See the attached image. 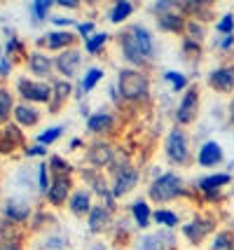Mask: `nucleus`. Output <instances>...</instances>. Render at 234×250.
<instances>
[{"label":"nucleus","instance_id":"nucleus-1","mask_svg":"<svg viewBox=\"0 0 234 250\" xmlns=\"http://www.w3.org/2000/svg\"><path fill=\"white\" fill-rule=\"evenodd\" d=\"M120 96L127 101H145L150 94V80L138 68H122L117 75Z\"/></svg>","mask_w":234,"mask_h":250},{"label":"nucleus","instance_id":"nucleus-2","mask_svg":"<svg viewBox=\"0 0 234 250\" xmlns=\"http://www.w3.org/2000/svg\"><path fill=\"white\" fill-rule=\"evenodd\" d=\"M180 194H183V178L178 173H173V171L155 178L150 189H148V196L152 201H157V204H169V201H173Z\"/></svg>","mask_w":234,"mask_h":250},{"label":"nucleus","instance_id":"nucleus-3","mask_svg":"<svg viewBox=\"0 0 234 250\" xmlns=\"http://www.w3.org/2000/svg\"><path fill=\"white\" fill-rule=\"evenodd\" d=\"M152 10L157 12V26L164 33H183L188 21L183 19V14H178V5L176 2H155Z\"/></svg>","mask_w":234,"mask_h":250},{"label":"nucleus","instance_id":"nucleus-4","mask_svg":"<svg viewBox=\"0 0 234 250\" xmlns=\"http://www.w3.org/2000/svg\"><path fill=\"white\" fill-rule=\"evenodd\" d=\"M164 152H167L171 164L183 166V164L190 162V143H188L185 131L180 129V126H173V129L169 131L167 143H164Z\"/></svg>","mask_w":234,"mask_h":250},{"label":"nucleus","instance_id":"nucleus-5","mask_svg":"<svg viewBox=\"0 0 234 250\" xmlns=\"http://www.w3.org/2000/svg\"><path fill=\"white\" fill-rule=\"evenodd\" d=\"M138 180H141V171H138L136 166H131V164L122 166V168L115 173V180H112V187H110L112 196H115V199L127 196L136 185H138Z\"/></svg>","mask_w":234,"mask_h":250},{"label":"nucleus","instance_id":"nucleus-6","mask_svg":"<svg viewBox=\"0 0 234 250\" xmlns=\"http://www.w3.org/2000/svg\"><path fill=\"white\" fill-rule=\"evenodd\" d=\"M17 87H19V94H21L26 101H31V103H49V101H52V94H54V87H49L45 82L26 80V77L19 80Z\"/></svg>","mask_w":234,"mask_h":250},{"label":"nucleus","instance_id":"nucleus-7","mask_svg":"<svg viewBox=\"0 0 234 250\" xmlns=\"http://www.w3.org/2000/svg\"><path fill=\"white\" fill-rule=\"evenodd\" d=\"M197 112H199V91L197 89H188L183 98H180L178 108H176V122L180 126L190 124V122L197 120Z\"/></svg>","mask_w":234,"mask_h":250},{"label":"nucleus","instance_id":"nucleus-8","mask_svg":"<svg viewBox=\"0 0 234 250\" xmlns=\"http://www.w3.org/2000/svg\"><path fill=\"white\" fill-rule=\"evenodd\" d=\"M120 49H122V56L129 61L131 65H145L148 63V59L141 54V49H138V44H136V38H134V31L131 28H127V31L120 35Z\"/></svg>","mask_w":234,"mask_h":250},{"label":"nucleus","instance_id":"nucleus-9","mask_svg":"<svg viewBox=\"0 0 234 250\" xmlns=\"http://www.w3.org/2000/svg\"><path fill=\"white\" fill-rule=\"evenodd\" d=\"M215 229V220L213 218H194L190 225L183 227V234L190 243H201Z\"/></svg>","mask_w":234,"mask_h":250},{"label":"nucleus","instance_id":"nucleus-10","mask_svg":"<svg viewBox=\"0 0 234 250\" xmlns=\"http://www.w3.org/2000/svg\"><path fill=\"white\" fill-rule=\"evenodd\" d=\"M112 157H115V152H112V147L106 141L91 143L89 150H87V162L91 164L94 171H99V168H103V166L112 164Z\"/></svg>","mask_w":234,"mask_h":250},{"label":"nucleus","instance_id":"nucleus-11","mask_svg":"<svg viewBox=\"0 0 234 250\" xmlns=\"http://www.w3.org/2000/svg\"><path fill=\"white\" fill-rule=\"evenodd\" d=\"M209 84L218 94H230L234 89V65H220L209 73Z\"/></svg>","mask_w":234,"mask_h":250},{"label":"nucleus","instance_id":"nucleus-12","mask_svg":"<svg viewBox=\"0 0 234 250\" xmlns=\"http://www.w3.org/2000/svg\"><path fill=\"white\" fill-rule=\"evenodd\" d=\"M56 68H59V73L66 77H75L80 70V63H82V52L75 49V47H70L66 52H61V54L56 56Z\"/></svg>","mask_w":234,"mask_h":250},{"label":"nucleus","instance_id":"nucleus-13","mask_svg":"<svg viewBox=\"0 0 234 250\" xmlns=\"http://www.w3.org/2000/svg\"><path fill=\"white\" fill-rule=\"evenodd\" d=\"M223 159H225L223 147H220L215 141H206L199 147V152H197V164L204 166V168H213V166L223 164Z\"/></svg>","mask_w":234,"mask_h":250},{"label":"nucleus","instance_id":"nucleus-14","mask_svg":"<svg viewBox=\"0 0 234 250\" xmlns=\"http://www.w3.org/2000/svg\"><path fill=\"white\" fill-rule=\"evenodd\" d=\"M70 187H73V183H70V175L59 173L54 180H52V187H49V192H47L49 204L61 206L64 201H68V199H70Z\"/></svg>","mask_w":234,"mask_h":250},{"label":"nucleus","instance_id":"nucleus-15","mask_svg":"<svg viewBox=\"0 0 234 250\" xmlns=\"http://www.w3.org/2000/svg\"><path fill=\"white\" fill-rule=\"evenodd\" d=\"M110 225H112V210L106 206V204L91 208V213L87 215V227H89V231L99 234V231H106Z\"/></svg>","mask_w":234,"mask_h":250},{"label":"nucleus","instance_id":"nucleus-16","mask_svg":"<svg viewBox=\"0 0 234 250\" xmlns=\"http://www.w3.org/2000/svg\"><path fill=\"white\" fill-rule=\"evenodd\" d=\"M68 208H70V213L78 215V218L89 215L91 208H94V204H91V192L89 189H75V192L70 194V199H68Z\"/></svg>","mask_w":234,"mask_h":250},{"label":"nucleus","instance_id":"nucleus-17","mask_svg":"<svg viewBox=\"0 0 234 250\" xmlns=\"http://www.w3.org/2000/svg\"><path fill=\"white\" fill-rule=\"evenodd\" d=\"M131 31H134V38H136V44H138V49H141V54L150 61L152 56H155V38H152V33L148 31L145 26H131Z\"/></svg>","mask_w":234,"mask_h":250},{"label":"nucleus","instance_id":"nucleus-18","mask_svg":"<svg viewBox=\"0 0 234 250\" xmlns=\"http://www.w3.org/2000/svg\"><path fill=\"white\" fill-rule=\"evenodd\" d=\"M112 126H115V117H112L110 112H106V110H99V112H94L89 120H87V129L91 133H101V136H106V133H110Z\"/></svg>","mask_w":234,"mask_h":250},{"label":"nucleus","instance_id":"nucleus-19","mask_svg":"<svg viewBox=\"0 0 234 250\" xmlns=\"http://www.w3.org/2000/svg\"><path fill=\"white\" fill-rule=\"evenodd\" d=\"M75 40H78V38L68 31H52L43 42H45L49 49H64V52H66V49H70V47L75 44Z\"/></svg>","mask_w":234,"mask_h":250},{"label":"nucleus","instance_id":"nucleus-20","mask_svg":"<svg viewBox=\"0 0 234 250\" xmlns=\"http://www.w3.org/2000/svg\"><path fill=\"white\" fill-rule=\"evenodd\" d=\"M227 183H232V175L230 173H213V175H206V178H201L197 187H199L201 192L206 194V192H220Z\"/></svg>","mask_w":234,"mask_h":250},{"label":"nucleus","instance_id":"nucleus-21","mask_svg":"<svg viewBox=\"0 0 234 250\" xmlns=\"http://www.w3.org/2000/svg\"><path fill=\"white\" fill-rule=\"evenodd\" d=\"M131 213H134V222L138 229H145L152 222V210L148 206V201H143V199H136L131 204Z\"/></svg>","mask_w":234,"mask_h":250},{"label":"nucleus","instance_id":"nucleus-22","mask_svg":"<svg viewBox=\"0 0 234 250\" xmlns=\"http://www.w3.org/2000/svg\"><path fill=\"white\" fill-rule=\"evenodd\" d=\"M52 65H54V61L47 54H43V52H35V54H31V59H28L31 73H35V75H40V77L49 75V73H52Z\"/></svg>","mask_w":234,"mask_h":250},{"label":"nucleus","instance_id":"nucleus-23","mask_svg":"<svg viewBox=\"0 0 234 250\" xmlns=\"http://www.w3.org/2000/svg\"><path fill=\"white\" fill-rule=\"evenodd\" d=\"M14 120L19 122L21 126H33L40 120V112L35 108H31V105L21 103V105H14Z\"/></svg>","mask_w":234,"mask_h":250},{"label":"nucleus","instance_id":"nucleus-24","mask_svg":"<svg viewBox=\"0 0 234 250\" xmlns=\"http://www.w3.org/2000/svg\"><path fill=\"white\" fill-rule=\"evenodd\" d=\"M134 10H136L134 2H129V0H120V2H115V5L110 7V21L112 23L127 21V19L134 14Z\"/></svg>","mask_w":234,"mask_h":250},{"label":"nucleus","instance_id":"nucleus-25","mask_svg":"<svg viewBox=\"0 0 234 250\" xmlns=\"http://www.w3.org/2000/svg\"><path fill=\"white\" fill-rule=\"evenodd\" d=\"M5 213H7V218L14 220V222H26L31 208H28V204H23V201L12 199V201H7V206H5Z\"/></svg>","mask_w":234,"mask_h":250},{"label":"nucleus","instance_id":"nucleus-26","mask_svg":"<svg viewBox=\"0 0 234 250\" xmlns=\"http://www.w3.org/2000/svg\"><path fill=\"white\" fill-rule=\"evenodd\" d=\"M152 220H155L157 225H164V227L173 229L178 227V213H173V210H169V208H157V210H152Z\"/></svg>","mask_w":234,"mask_h":250},{"label":"nucleus","instance_id":"nucleus-27","mask_svg":"<svg viewBox=\"0 0 234 250\" xmlns=\"http://www.w3.org/2000/svg\"><path fill=\"white\" fill-rule=\"evenodd\" d=\"M101 77H103V70H101V68H89V70L85 73V77H82V82H80V89H82L85 94H89L91 89L101 82Z\"/></svg>","mask_w":234,"mask_h":250},{"label":"nucleus","instance_id":"nucleus-28","mask_svg":"<svg viewBox=\"0 0 234 250\" xmlns=\"http://www.w3.org/2000/svg\"><path fill=\"white\" fill-rule=\"evenodd\" d=\"M106 42H108V33H103V31L94 33L89 40H87V44H85V52H87V54H91V56H96L101 49L106 47Z\"/></svg>","mask_w":234,"mask_h":250},{"label":"nucleus","instance_id":"nucleus-29","mask_svg":"<svg viewBox=\"0 0 234 250\" xmlns=\"http://www.w3.org/2000/svg\"><path fill=\"white\" fill-rule=\"evenodd\" d=\"M211 250H234V231H218L213 236Z\"/></svg>","mask_w":234,"mask_h":250},{"label":"nucleus","instance_id":"nucleus-30","mask_svg":"<svg viewBox=\"0 0 234 250\" xmlns=\"http://www.w3.org/2000/svg\"><path fill=\"white\" fill-rule=\"evenodd\" d=\"M70 89H73L70 87V82H56L54 84V94H52V96H54V101H52V112H56L59 105L70 96Z\"/></svg>","mask_w":234,"mask_h":250},{"label":"nucleus","instance_id":"nucleus-31","mask_svg":"<svg viewBox=\"0 0 234 250\" xmlns=\"http://www.w3.org/2000/svg\"><path fill=\"white\" fill-rule=\"evenodd\" d=\"M10 112H14V105H12V94L7 89H0V124H5Z\"/></svg>","mask_w":234,"mask_h":250},{"label":"nucleus","instance_id":"nucleus-32","mask_svg":"<svg viewBox=\"0 0 234 250\" xmlns=\"http://www.w3.org/2000/svg\"><path fill=\"white\" fill-rule=\"evenodd\" d=\"M185 33H188V40H192V42H197V44L204 40V26L199 21H188Z\"/></svg>","mask_w":234,"mask_h":250},{"label":"nucleus","instance_id":"nucleus-33","mask_svg":"<svg viewBox=\"0 0 234 250\" xmlns=\"http://www.w3.org/2000/svg\"><path fill=\"white\" fill-rule=\"evenodd\" d=\"M61 133H64V126H54V129H47V131H43V133L38 136V143L47 147V145H52L56 138H61Z\"/></svg>","mask_w":234,"mask_h":250},{"label":"nucleus","instance_id":"nucleus-34","mask_svg":"<svg viewBox=\"0 0 234 250\" xmlns=\"http://www.w3.org/2000/svg\"><path fill=\"white\" fill-rule=\"evenodd\" d=\"M171 82V87H173V91H180V89H185L188 87V77L185 75H180V73H173V70H169L167 75H164Z\"/></svg>","mask_w":234,"mask_h":250},{"label":"nucleus","instance_id":"nucleus-35","mask_svg":"<svg viewBox=\"0 0 234 250\" xmlns=\"http://www.w3.org/2000/svg\"><path fill=\"white\" fill-rule=\"evenodd\" d=\"M215 31L223 33V35H232V31H234V17L232 14H225L223 19L215 23Z\"/></svg>","mask_w":234,"mask_h":250},{"label":"nucleus","instance_id":"nucleus-36","mask_svg":"<svg viewBox=\"0 0 234 250\" xmlns=\"http://www.w3.org/2000/svg\"><path fill=\"white\" fill-rule=\"evenodd\" d=\"M38 187H40V192H49V187H52V183H49V164H40V180H38Z\"/></svg>","mask_w":234,"mask_h":250},{"label":"nucleus","instance_id":"nucleus-37","mask_svg":"<svg viewBox=\"0 0 234 250\" xmlns=\"http://www.w3.org/2000/svg\"><path fill=\"white\" fill-rule=\"evenodd\" d=\"M49 7H52V2H49V0H45V2H33V5H31L35 19H45V14H47Z\"/></svg>","mask_w":234,"mask_h":250},{"label":"nucleus","instance_id":"nucleus-38","mask_svg":"<svg viewBox=\"0 0 234 250\" xmlns=\"http://www.w3.org/2000/svg\"><path fill=\"white\" fill-rule=\"evenodd\" d=\"M91 31H94V23H91V21H85V23H80V26H78L80 38H87V40H89V38H91Z\"/></svg>","mask_w":234,"mask_h":250},{"label":"nucleus","instance_id":"nucleus-39","mask_svg":"<svg viewBox=\"0 0 234 250\" xmlns=\"http://www.w3.org/2000/svg\"><path fill=\"white\" fill-rule=\"evenodd\" d=\"M52 166H54L56 171H70V168H68V164L64 162V159H61V157H52Z\"/></svg>","mask_w":234,"mask_h":250},{"label":"nucleus","instance_id":"nucleus-40","mask_svg":"<svg viewBox=\"0 0 234 250\" xmlns=\"http://www.w3.org/2000/svg\"><path fill=\"white\" fill-rule=\"evenodd\" d=\"M28 157H38V154H45V145H33V147H28L26 150Z\"/></svg>","mask_w":234,"mask_h":250},{"label":"nucleus","instance_id":"nucleus-41","mask_svg":"<svg viewBox=\"0 0 234 250\" xmlns=\"http://www.w3.org/2000/svg\"><path fill=\"white\" fill-rule=\"evenodd\" d=\"M232 44H234V33H232V35H225L223 40H220V49L225 52V49H230Z\"/></svg>","mask_w":234,"mask_h":250},{"label":"nucleus","instance_id":"nucleus-42","mask_svg":"<svg viewBox=\"0 0 234 250\" xmlns=\"http://www.w3.org/2000/svg\"><path fill=\"white\" fill-rule=\"evenodd\" d=\"M59 5H61V7H68V10H75V7H80L78 0H61Z\"/></svg>","mask_w":234,"mask_h":250},{"label":"nucleus","instance_id":"nucleus-43","mask_svg":"<svg viewBox=\"0 0 234 250\" xmlns=\"http://www.w3.org/2000/svg\"><path fill=\"white\" fill-rule=\"evenodd\" d=\"M0 75H10V61H2L0 63Z\"/></svg>","mask_w":234,"mask_h":250},{"label":"nucleus","instance_id":"nucleus-44","mask_svg":"<svg viewBox=\"0 0 234 250\" xmlns=\"http://www.w3.org/2000/svg\"><path fill=\"white\" fill-rule=\"evenodd\" d=\"M0 250H19L14 243H7V241H0Z\"/></svg>","mask_w":234,"mask_h":250},{"label":"nucleus","instance_id":"nucleus-45","mask_svg":"<svg viewBox=\"0 0 234 250\" xmlns=\"http://www.w3.org/2000/svg\"><path fill=\"white\" fill-rule=\"evenodd\" d=\"M54 23H56V26H70L73 21H70V19H61V17H56Z\"/></svg>","mask_w":234,"mask_h":250},{"label":"nucleus","instance_id":"nucleus-46","mask_svg":"<svg viewBox=\"0 0 234 250\" xmlns=\"http://www.w3.org/2000/svg\"><path fill=\"white\" fill-rule=\"evenodd\" d=\"M230 120L234 122V96H232V103H230Z\"/></svg>","mask_w":234,"mask_h":250},{"label":"nucleus","instance_id":"nucleus-47","mask_svg":"<svg viewBox=\"0 0 234 250\" xmlns=\"http://www.w3.org/2000/svg\"><path fill=\"white\" fill-rule=\"evenodd\" d=\"M232 196H234V189H232Z\"/></svg>","mask_w":234,"mask_h":250},{"label":"nucleus","instance_id":"nucleus-48","mask_svg":"<svg viewBox=\"0 0 234 250\" xmlns=\"http://www.w3.org/2000/svg\"><path fill=\"white\" fill-rule=\"evenodd\" d=\"M167 250H173V248H167Z\"/></svg>","mask_w":234,"mask_h":250}]
</instances>
